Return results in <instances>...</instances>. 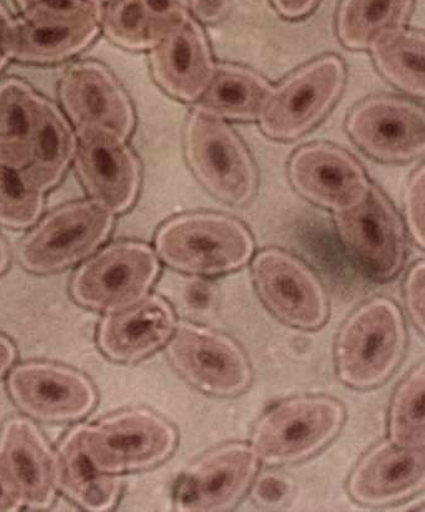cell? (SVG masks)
<instances>
[{
    "label": "cell",
    "mask_w": 425,
    "mask_h": 512,
    "mask_svg": "<svg viewBox=\"0 0 425 512\" xmlns=\"http://www.w3.org/2000/svg\"><path fill=\"white\" fill-rule=\"evenodd\" d=\"M55 483L70 500L86 511H108L118 503L121 479L103 473L86 454L82 425L70 432L54 455Z\"/></svg>",
    "instance_id": "23"
},
{
    "label": "cell",
    "mask_w": 425,
    "mask_h": 512,
    "mask_svg": "<svg viewBox=\"0 0 425 512\" xmlns=\"http://www.w3.org/2000/svg\"><path fill=\"white\" fill-rule=\"evenodd\" d=\"M271 2L283 17L297 19L311 13L318 0H271Z\"/></svg>",
    "instance_id": "37"
},
{
    "label": "cell",
    "mask_w": 425,
    "mask_h": 512,
    "mask_svg": "<svg viewBox=\"0 0 425 512\" xmlns=\"http://www.w3.org/2000/svg\"><path fill=\"white\" fill-rule=\"evenodd\" d=\"M344 248L364 276L376 282L393 280L407 256L406 231L386 197L377 189L352 209L336 212Z\"/></svg>",
    "instance_id": "10"
},
{
    "label": "cell",
    "mask_w": 425,
    "mask_h": 512,
    "mask_svg": "<svg viewBox=\"0 0 425 512\" xmlns=\"http://www.w3.org/2000/svg\"><path fill=\"white\" fill-rule=\"evenodd\" d=\"M346 80L343 62L328 55L271 89L260 116L268 138L293 140L312 129L336 103Z\"/></svg>",
    "instance_id": "9"
},
{
    "label": "cell",
    "mask_w": 425,
    "mask_h": 512,
    "mask_svg": "<svg viewBox=\"0 0 425 512\" xmlns=\"http://www.w3.org/2000/svg\"><path fill=\"white\" fill-rule=\"evenodd\" d=\"M100 24L106 37L126 49H151L158 43L139 0H100Z\"/></svg>",
    "instance_id": "31"
},
{
    "label": "cell",
    "mask_w": 425,
    "mask_h": 512,
    "mask_svg": "<svg viewBox=\"0 0 425 512\" xmlns=\"http://www.w3.org/2000/svg\"><path fill=\"white\" fill-rule=\"evenodd\" d=\"M60 99L78 130H103L126 140L134 128L128 96L104 67L80 63L70 68L60 84Z\"/></svg>",
    "instance_id": "18"
},
{
    "label": "cell",
    "mask_w": 425,
    "mask_h": 512,
    "mask_svg": "<svg viewBox=\"0 0 425 512\" xmlns=\"http://www.w3.org/2000/svg\"><path fill=\"white\" fill-rule=\"evenodd\" d=\"M48 101L18 79L0 84V164L23 169Z\"/></svg>",
    "instance_id": "24"
},
{
    "label": "cell",
    "mask_w": 425,
    "mask_h": 512,
    "mask_svg": "<svg viewBox=\"0 0 425 512\" xmlns=\"http://www.w3.org/2000/svg\"><path fill=\"white\" fill-rule=\"evenodd\" d=\"M175 328L170 303L159 296L145 297L134 306L109 313L100 323L98 344L111 361L135 363L164 347Z\"/></svg>",
    "instance_id": "20"
},
{
    "label": "cell",
    "mask_w": 425,
    "mask_h": 512,
    "mask_svg": "<svg viewBox=\"0 0 425 512\" xmlns=\"http://www.w3.org/2000/svg\"><path fill=\"white\" fill-rule=\"evenodd\" d=\"M25 18H100V0H15Z\"/></svg>",
    "instance_id": "32"
},
{
    "label": "cell",
    "mask_w": 425,
    "mask_h": 512,
    "mask_svg": "<svg viewBox=\"0 0 425 512\" xmlns=\"http://www.w3.org/2000/svg\"><path fill=\"white\" fill-rule=\"evenodd\" d=\"M151 49V68L161 88L187 103L199 100L215 70L199 25L187 17Z\"/></svg>",
    "instance_id": "21"
},
{
    "label": "cell",
    "mask_w": 425,
    "mask_h": 512,
    "mask_svg": "<svg viewBox=\"0 0 425 512\" xmlns=\"http://www.w3.org/2000/svg\"><path fill=\"white\" fill-rule=\"evenodd\" d=\"M424 292L425 265L424 261H419L411 267L404 281V303H406L408 316L422 334L424 333Z\"/></svg>",
    "instance_id": "35"
},
{
    "label": "cell",
    "mask_w": 425,
    "mask_h": 512,
    "mask_svg": "<svg viewBox=\"0 0 425 512\" xmlns=\"http://www.w3.org/2000/svg\"><path fill=\"white\" fill-rule=\"evenodd\" d=\"M251 273L258 298L278 321L301 331L325 326L330 316L325 287L301 260L267 248L255 257Z\"/></svg>",
    "instance_id": "11"
},
{
    "label": "cell",
    "mask_w": 425,
    "mask_h": 512,
    "mask_svg": "<svg viewBox=\"0 0 425 512\" xmlns=\"http://www.w3.org/2000/svg\"><path fill=\"white\" fill-rule=\"evenodd\" d=\"M160 273L149 246L120 242L106 247L79 268L72 281L75 302L108 313L134 306L148 297Z\"/></svg>",
    "instance_id": "6"
},
{
    "label": "cell",
    "mask_w": 425,
    "mask_h": 512,
    "mask_svg": "<svg viewBox=\"0 0 425 512\" xmlns=\"http://www.w3.org/2000/svg\"><path fill=\"white\" fill-rule=\"evenodd\" d=\"M425 451L382 441L354 466L348 493L356 503L369 508L402 503L423 491Z\"/></svg>",
    "instance_id": "19"
},
{
    "label": "cell",
    "mask_w": 425,
    "mask_h": 512,
    "mask_svg": "<svg viewBox=\"0 0 425 512\" xmlns=\"http://www.w3.org/2000/svg\"><path fill=\"white\" fill-rule=\"evenodd\" d=\"M172 367L196 389L214 397L244 393L252 382V368L234 339L200 324L181 323L168 342Z\"/></svg>",
    "instance_id": "8"
},
{
    "label": "cell",
    "mask_w": 425,
    "mask_h": 512,
    "mask_svg": "<svg viewBox=\"0 0 425 512\" xmlns=\"http://www.w3.org/2000/svg\"><path fill=\"white\" fill-rule=\"evenodd\" d=\"M75 140L54 105L47 103L30 147L25 175L43 192L58 184L74 156Z\"/></svg>",
    "instance_id": "27"
},
{
    "label": "cell",
    "mask_w": 425,
    "mask_h": 512,
    "mask_svg": "<svg viewBox=\"0 0 425 512\" xmlns=\"http://www.w3.org/2000/svg\"><path fill=\"white\" fill-rule=\"evenodd\" d=\"M153 30L156 42L189 17V0H139Z\"/></svg>",
    "instance_id": "33"
},
{
    "label": "cell",
    "mask_w": 425,
    "mask_h": 512,
    "mask_svg": "<svg viewBox=\"0 0 425 512\" xmlns=\"http://www.w3.org/2000/svg\"><path fill=\"white\" fill-rule=\"evenodd\" d=\"M83 444L103 473L119 475L155 468L177 446L174 425L148 409L123 410L93 425H82Z\"/></svg>",
    "instance_id": "4"
},
{
    "label": "cell",
    "mask_w": 425,
    "mask_h": 512,
    "mask_svg": "<svg viewBox=\"0 0 425 512\" xmlns=\"http://www.w3.org/2000/svg\"><path fill=\"white\" fill-rule=\"evenodd\" d=\"M75 164L94 202L110 214L130 209L138 195L140 169L125 140L103 130H79Z\"/></svg>",
    "instance_id": "15"
},
{
    "label": "cell",
    "mask_w": 425,
    "mask_h": 512,
    "mask_svg": "<svg viewBox=\"0 0 425 512\" xmlns=\"http://www.w3.org/2000/svg\"><path fill=\"white\" fill-rule=\"evenodd\" d=\"M14 22L7 9L0 3V70L12 58Z\"/></svg>",
    "instance_id": "36"
},
{
    "label": "cell",
    "mask_w": 425,
    "mask_h": 512,
    "mask_svg": "<svg viewBox=\"0 0 425 512\" xmlns=\"http://www.w3.org/2000/svg\"><path fill=\"white\" fill-rule=\"evenodd\" d=\"M8 390L23 413L47 423L85 418L96 404L94 385L85 375L54 363L20 364L9 375Z\"/></svg>",
    "instance_id": "13"
},
{
    "label": "cell",
    "mask_w": 425,
    "mask_h": 512,
    "mask_svg": "<svg viewBox=\"0 0 425 512\" xmlns=\"http://www.w3.org/2000/svg\"><path fill=\"white\" fill-rule=\"evenodd\" d=\"M406 348L401 308L386 297L369 299L349 314L337 334L338 378L353 389L377 388L396 372Z\"/></svg>",
    "instance_id": "1"
},
{
    "label": "cell",
    "mask_w": 425,
    "mask_h": 512,
    "mask_svg": "<svg viewBox=\"0 0 425 512\" xmlns=\"http://www.w3.org/2000/svg\"><path fill=\"white\" fill-rule=\"evenodd\" d=\"M20 509L17 499L14 498L12 491L9 490L7 484L0 475V512L17 511Z\"/></svg>",
    "instance_id": "40"
},
{
    "label": "cell",
    "mask_w": 425,
    "mask_h": 512,
    "mask_svg": "<svg viewBox=\"0 0 425 512\" xmlns=\"http://www.w3.org/2000/svg\"><path fill=\"white\" fill-rule=\"evenodd\" d=\"M288 174L303 197L335 214L358 205L371 189L358 162L326 144L300 147L291 157Z\"/></svg>",
    "instance_id": "17"
},
{
    "label": "cell",
    "mask_w": 425,
    "mask_h": 512,
    "mask_svg": "<svg viewBox=\"0 0 425 512\" xmlns=\"http://www.w3.org/2000/svg\"><path fill=\"white\" fill-rule=\"evenodd\" d=\"M44 192L23 169L0 164V223L10 228H27L43 211Z\"/></svg>",
    "instance_id": "30"
},
{
    "label": "cell",
    "mask_w": 425,
    "mask_h": 512,
    "mask_svg": "<svg viewBox=\"0 0 425 512\" xmlns=\"http://www.w3.org/2000/svg\"><path fill=\"white\" fill-rule=\"evenodd\" d=\"M0 475L20 508L45 510L53 505L54 454L39 429L24 418H12L0 432Z\"/></svg>",
    "instance_id": "16"
},
{
    "label": "cell",
    "mask_w": 425,
    "mask_h": 512,
    "mask_svg": "<svg viewBox=\"0 0 425 512\" xmlns=\"http://www.w3.org/2000/svg\"><path fill=\"white\" fill-rule=\"evenodd\" d=\"M100 29V18H25L14 22L12 57L20 62L58 63L82 52Z\"/></svg>",
    "instance_id": "22"
},
{
    "label": "cell",
    "mask_w": 425,
    "mask_h": 512,
    "mask_svg": "<svg viewBox=\"0 0 425 512\" xmlns=\"http://www.w3.org/2000/svg\"><path fill=\"white\" fill-rule=\"evenodd\" d=\"M260 459L251 445L229 443L200 456L180 476L175 508L187 512L229 511L255 483Z\"/></svg>",
    "instance_id": "12"
},
{
    "label": "cell",
    "mask_w": 425,
    "mask_h": 512,
    "mask_svg": "<svg viewBox=\"0 0 425 512\" xmlns=\"http://www.w3.org/2000/svg\"><path fill=\"white\" fill-rule=\"evenodd\" d=\"M412 4L413 0H343L338 37L348 48H371L383 35L403 27Z\"/></svg>",
    "instance_id": "26"
},
{
    "label": "cell",
    "mask_w": 425,
    "mask_h": 512,
    "mask_svg": "<svg viewBox=\"0 0 425 512\" xmlns=\"http://www.w3.org/2000/svg\"><path fill=\"white\" fill-rule=\"evenodd\" d=\"M9 262V255L7 246H5L4 241L2 240V237H0V275L4 273L5 270H7Z\"/></svg>",
    "instance_id": "41"
},
{
    "label": "cell",
    "mask_w": 425,
    "mask_h": 512,
    "mask_svg": "<svg viewBox=\"0 0 425 512\" xmlns=\"http://www.w3.org/2000/svg\"><path fill=\"white\" fill-rule=\"evenodd\" d=\"M347 130L354 143L374 159L406 162L425 150L422 106L397 98H372L348 116Z\"/></svg>",
    "instance_id": "14"
},
{
    "label": "cell",
    "mask_w": 425,
    "mask_h": 512,
    "mask_svg": "<svg viewBox=\"0 0 425 512\" xmlns=\"http://www.w3.org/2000/svg\"><path fill=\"white\" fill-rule=\"evenodd\" d=\"M155 245L166 265L201 277L240 270L255 252L254 238L240 221L215 214L175 217L160 228Z\"/></svg>",
    "instance_id": "2"
},
{
    "label": "cell",
    "mask_w": 425,
    "mask_h": 512,
    "mask_svg": "<svg viewBox=\"0 0 425 512\" xmlns=\"http://www.w3.org/2000/svg\"><path fill=\"white\" fill-rule=\"evenodd\" d=\"M424 167L413 175L406 191V215L409 231L418 246L424 248Z\"/></svg>",
    "instance_id": "34"
},
{
    "label": "cell",
    "mask_w": 425,
    "mask_h": 512,
    "mask_svg": "<svg viewBox=\"0 0 425 512\" xmlns=\"http://www.w3.org/2000/svg\"><path fill=\"white\" fill-rule=\"evenodd\" d=\"M187 161L197 179L217 199L244 205L254 196V162L234 130L219 116L197 109L186 126Z\"/></svg>",
    "instance_id": "5"
},
{
    "label": "cell",
    "mask_w": 425,
    "mask_h": 512,
    "mask_svg": "<svg viewBox=\"0 0 425 512\" xmlns=\"http://www.w3.org/2000/svg\"><path fill=\"white\" fill-rule=\"evenodd\" d=\"M15 358H17V351L13 343L8 338L0 336V378L12 368Z\"/></svg>",
    "instance_id": "39"
},
{
    "label": "cell",
    "mask_w": 425,
    "mask_h": 512,
    "mask_svg": "<svg viewBox=\"0 0 425 512\" xmlns=\"http://www.w3.org/2000/svg\"><path fill=\"white\" fill-rule=\"evenodd\" d=\"M270 93V85L261 76L250 70L220 65L201 96L200 109L221 119L252 121L260 119Z\"/></svg>",
    "instance_id": "25"
},
{
    "label": "cell",
    "mask_w": 425,
    "mask_h": 512,
    "mask_svg": "<svg viewBox=\"0 0 425 512\" xmlns=\"http://www.w3.org/2000/svg\"><path fill=\"white\" fill-rule=\"evenodd\" d=\"M371 48L378 69L393 85L423 98L425 39L422 32L399 28L383 35Z\"/></svg>",
    "instance_id": "28"
},
{
    "label": "cell",
    "mask_w": 425,
    "mask_h": 512,
    "mask_svg": "<svg viewBox=\"0 0 425 512\" xmlns=\"http://www.w3.org/2000/svg\"><path fill=\"white\" fill-rule=\"evenodd\" d=\"M425 366L419 364L399 384L389 409L388 434L392 443L407 448L425 446Z\"/></svg>",
    "instance_id": "29"
},
{
    "label": "cell",
    "mask_w": 425,
    "mask_h": 512,
    "mask_svg": "<svg viewBox=\"0 0 425 512\" xmlns=\"http://www.w3.org/2000/svg\"><path fill=\"white\" fill-rule=\"evenodd\" d=\"M227 0H195V12L206 22H215L226 13Z\"/></svg>",
    "instance_id": "38"
},
{
    "label": "cell",
    "mask_w": 425,
    "mask_h": 512,
    "mask_svg": "<svg viewBox=\"0 0 425 512\" xmlns=\"http://www.w3.org/2000/svg\"><path fill=\"white\" fill-rule=\"evenodd\" d=\"M113 227V216L96 202H75L39 223L19 247L25 270L50 275L85 260L101 246Z\"/></svg>",
    "instance_id": "7"
},
{
    "label": "cell",
    "mask_w": 425,
    "mask_h": 512,
    "mask_svg": "<svg viewBox=\"0 0 425 512\" xmlns=\"http://www.w3.org/2000/svg\"><path fill=\"white\" fill-rule=\"evenodd\" d=\"M346 409L325 395H303L273 405L257 420L251 446L261 463H300L320 453L340 434Z\"/></svg>",
    "instance_id": "3"
}]
</instances>
